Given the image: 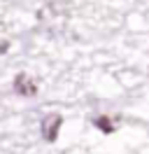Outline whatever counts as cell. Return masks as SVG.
<instances>
[{"label":"cell","instance_id":"obj_1","mask_svg":"<svg viewBox=\"0 0 149 154\" xmlns=\"http://www.w3.org/2000/svg\"><path fill=\"white\" fill-rule=\"evenodd\" d=\"M61 126H63V117L61 115H56V112L54 115H47L42 119V138H44L47 143H56Z\"/></svg>","mask_w":149,"mask_h":154},{"label":"cell","instance_id":"obj_2","mask_svg":"<svg viewBox=\"0 0 149 154\" xmlns=\"http://www.w3.org/2000/svg\"><path fill=\"white\" fill-rule=\"evenodd\" d=\"M14 91H17L19 96H23V98H33L37 94V87L26 72H19V75L14 77Z\"/></svg>","mask_w":149,"mask_h":154},{"label":"cell","instance_id":"obj_3","mask_svg":"<svg viewBox=\"0 0 149 154\" xmlns=\"http://www.w3.org/2000/svg\"><path fill=\"white\" fill-rule=\"evenodd\" d=\"M93 124L100 128L102 133H114V122H112L110 117H96V122Z\"/></svg>","mask_w":149,"mask_h":154},{"label":"cell","instance_id":"obj_4","mask_svg":"<svg viewBox=\"0 0 149 154\" xmlns=\"http://www.w3.org/2000/svg\"><path fill=\"white\" fill-rule=\"evenodd\" d=\"M7 49H9V42L7 40H0V54H5Z\"/></svg>","mask_w":149,"mask_h":154}]
</instances>
